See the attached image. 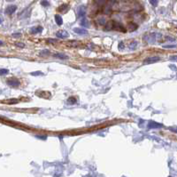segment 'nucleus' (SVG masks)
I'll list each match as a JSON object with an SVG mask.
<instances>
[{"mask_svg": "<svg viewBox=\"0 0 177 177\" xmlns=\"http://www.w3.org/2000/svg\"><path fill=\"white\" fill-rule=\"evenodd\" d=\"M147 127L149 128V129H158V128L164 127V125L160 124V123H158V122H155V121H150L148 123Z\"/></svg>", "mask_w": 177, "mask_h": 177, "instance_id": "obj_1", "label": "nucleus"}, {"mask_svg": "<svg viewBox=\"0 0 177 177\" xmlns=\"http://www.w3.org/2000/svg\"><path fill=\"white\" fill-rule=\"evenodd\" d=\"M160 60L159 57L158 56H154V57H148L144 61V65H148V64H151V63H155L157 61H158Z\"/></svg>", "mask_w": 177, "mask_h": 177, "instance_id": "obj_2", "label": "nucleus"}, {"mask_svg": "<svg viewBox=\"0 0 177 177\" xmlns=\"http://www.w3.org/2000/svg\"><path fill=\"white\" fill-rule=\"evenodd\" d=\"M6 84L8 86H12V87H17L20 86V81L17 78H9L8 80L6 81Z\"/></svg>", "mask_w": 177, "mask_h": 177, "instance_id": "obj_3", "label": "nucleus"}, {"mask_svg": "<svg viewBox=\"0 0 177 177\" xmlns=\"http://www.w3.org/2000/svg\"><path fill=\"white\" fill-rule=\"evenodd\" d=\"M16 10H17V6H14V5H11V6H8L7 7H6L5 13H6V14L11 15V14H13V13H15Z\"/></svg>", "mask_w": 177, "mask_h": 177, "instance_id": "obj_4", "label": "nucleus"}, {"mask_svg": "<svg viewBox=\"0 0 177 177\" xmlns=\"http://www.w3.org/2000/svg\"><path fill=\"white\" fill-rule=\"evenodd\" d=\"M144 40L147 42V43H149V44H152V43H154L156 40V34L151 33V34H150V35H148V36L144 37Z\"/></svg>", "mask_w": 177, "mask_h": 177, "instance_id": "obj_5", "label": "nucleus"}, {"mask_svg": "<svg viewBox=\"0 0 177 177\" xmlns=\"http://www.w3.org/2000/svg\"><path fill=\"white\" fill-rule=\"evenodd\" d=\"M68 36L69 35L66 30H59L56 33V37H59V38H66V37H68Z\"/></svg>", "mask_w": 177, "mask_h": 177, "instance_id": "obj_6", "label": "nucleus"}, {"mask_svg": "<svg viewBox=\"0 0 177 177\" xmlns=\"http://www.w3.org/2000/svg\"><path fill=\"white\" fill-rule=\"evenodd\" d=\"M85 14H86V9H85L84 6H80L78 8V11H77V14H78V17L81 18V17H84Z\"/></svg>", "mask_w": 177, "mask_h": 177, "instance_id": "obj_7", "label": "nucleus"}, {"mask_svg": "<svg viewBox=\"0 0 177 177\" xmlns=\"http://www.w3.org/2000/svg\"><path fill=\"white\" fill-rule=\"evenodd\" d=\"M74 32H75L76 34H79V35H87L88 31L84 29H79V28H74Z\"/></svg>", "mask_w": 177, "mask_h": 177, "instance_id": "obj_8", "label": "nucleus"}, {"mask_svg": "<svg viewBox=\"0 0 177 177\" xmlns=\"http://www.w3.org/2000/svg\"><path fill=\"white\" fill-rule=\"evenodd\" d=\"M42 31H43V27H41V26H37V27H35V28L31 29V33L32 34L41 33Z\"/></svg>", "mask_w": 177, "mask_h": 177, "instance_id": "obj_9", "label": "nucleus"}, {"mask_svg": "<svg viewBox=\"0 0 177 177\" xmlns=\"http://www.w3.org/2000/svg\"><path fill=\"white\" fill-rule=\"evenodd\" d=\"M55 22H56V23H57L59 26H60V25H62L63 23V20H62V17L60 16V15H59V14H56L55 15Z\"/></svg>", "mask_w": 177, "mask_h": 177, "instance_id": "obj_10", "label": "nucleus"}, {"mask_svg": "<svg viewBox=\"0 0 177 177\" xmlns=\"http://www.w3.org/2000/svg\"><path fill=\"white\" fill-rule=\"evenodd\" d=\"M54 57L55 58H59V59H61V60H66V59H68V56L66 55V54H64V53H55L54 54Z\"/></svg>", "mask_w": 177, "mask_h": 177, "instance_id": "obj_11", "label": "nucleus"}, {"mask_svg": "<svg viewBox=\"0 0 177 177\" xmlns=\"http://www.w3.org/2000/svg\"><path fill=\"white\" fill-rule=\"evenodd\" d=\"M81 25H82V27H84V28H88L89 27V23H88V21L86 19H83L81 22Z\"/></svg>", "mask_w": 177, "mask_h": 177, "instance_id": "obj_12", "label": "nucleus"}, {"mask_svg": "<svg viewBox=\"0 0 177 177\" xmlns=\"http://www.w3.org/2000/svg\"><path fill=\"white\" fill-rule=\"evenodd\" d=\"M136 45H137V43H136V41H134V42H132V43H130V44H129V49H135V48H136Z\"/></svg>", "mask_w": 177, "mask_h": 177, "instance_id": "obj_13", "label": "nucleus"}, {"mask_svg": "<svg viewBox=\"0 0 177 177\" xmlns=\"http://www.w3.org/2000/svg\"><path fill=\"white\" fill-rule=\"evenodd\" d=\"M177 47L176 44H164L163 48H175Z\"/></svg>", "mask_w": 177, "mask_h": 177, "instance_id": "obj_14", "label": "nucleus"}, {"mask_svg": "<svg viewBox=\"0 0 177 177\" xmlns=\"http://www.w3.org/2000/svg\"><path fill=\"white\" fill-rule=\"evenodd\" d=\"M150 1V3L151 6H158V0H149Z\"/></svg>", "mask_w": 177, "mask_h": 177, "instance_id": "obj_15", "label": "nucleus"}, {"mask_svg": "<svg viewBox=\"0 0 177 177\" xmlns=\"http://www.w3.org/2000/svg\"><path fill=\"white\" fill-rule=\"evenodd\" d=\"M30 75H32V76H41V75H44V73L41 71H35V72H31Z\"/></svg>", "mask_w": 177, "mask_h": 177, "instance_id": "obj_16", "label": "nucleus"}, {"mask_svg": "<svg viewBox=\"0 0 177 177\" xmlns=\"http://www.w3.org/2000/svg\"><path fill=\"white\" fill-rule=\"evenodd\" d=\"M8 72H9L8 69H1V70H0V74H1V76H3V75L7 74Z\"/></svg>", "mask_w": 177, "mask_h": 177, "instance_id": "obj_17", "label": "nucleus"}, {"mask_svg": "<svg viewBox=\"0 0 177 177\" xmlns=\"http://www.w3.org/2000/svg\"><path fill=\"white\" fill-rule=\"evenodd\" d=\"M41 5L43 6H45V7H46V6H49V2H48V1H46V0H43V1H42L41 2Z\"/></svg>", "mask_w": 177, "mask_h": 177, "instance_id": "obj_18", "label": "nucleus"}, {"mask_svg": "<svg viewBox=\"0 0 177 177\" xmlns=\"http://www.w3.org/2000/svg\"><path fill=\"white\" fill-rule=\"evenodd\" d=\"M76 101H77V100L75 99L74 97H70V98L68 99V102H69L70 103H76Z\"/></svg>", "mask_w": 177, "mask_h": 177, "instance_id": "obj_19", "label": "nucleus"}, {"mask_svg": "<svg viewBox=\"0 0 177 177\" xmlns=\"http://www.w3.org/2000/svg\"><path fill=\"white\" fill-rule=\"evenodd\" d=\"M66 7H67V6H66V5H63V6L59 7V11H63V10H65L66 9Z\"/></svg>", "mask_w": 177, "mask_h": 177, "instance_id": "obj_20", "label": "nucleus"}, {"mask_svg": "<svg viewBox=\"0 0 177 177\" xmlns=\"http://www.w3.org/2000/svg\"><path fill=\"white\" fill-rule=\"evenodd\" d=\"M49 51H47V50H44V52H42L41 53H40V54H41V55H45V54H49Z\"/></svg>", "mask_w": 177, "mask_h": 177, "instance_id": "obj_21", "label": "nucleus"}, {"mask_svg": "<svg viewBox=\"0 0 177 177\" xmlns=\"http://www.w3.org/2000/svg\"><path fill=\"white\" fill-rule=\"evenodd\" d=\"M20 35H21L20 33H14V34H13V37H20Z\"/></svg>", "mask_w": 177, "mask_h": 177, "instance_id": "obj_22", "label": "nucleus"}, {"mask_svg": "<svg viewBox=\"0 0 177 177\" xmlns=\"http://www.w3.org/2000/svg\"><path fill=\"white\" fill-rule=\"evenodd\" d=\"M23 43H17L16 45L17 46H20V47H25V44H22Z\"/></svg>", "mask_w": 177, "mask_h": 177, "instance_id": "obj_23", "label": "nucleus"}, {"mask_svg": "<svg viewBox=\"0 0 177 177\" xmlns=\"http://www.w3.org/2000/svg\"><path fill=\"white\" fill-rule=\"evenodd\" d=\"M119 48H120V49H123V48H124V44H123L122 42L120 43V44H119Z\"/></svg>", "mask_w": 177, "mask_h": 177, "instance_id": "obj_24", "label": "nucleus"}, {"mask_svg": "<svg viewBox=\"0 0 177 177\" xmlns=\"http://www.w3.org/2000/svg\"><path fill=\"white\" fill-rule=\"evenodd\" d=\"M171 61H177V56H172L171 58H170Z\"/></svg>", "mask_w": 177, "mask_h": 177, "instance_id": "obj_25", "label": "nucleus"}, {"mask_svg": "<svg viewBox=\"0 0 177 177\" xmlns=\"http://www.w3.org/2000/svg\"><path fill=\"white\" fill-rule=\"evenodd\" d=\"M6 1H8V2H11V1H13V0H6Z\"/></svg>", "mask_w": 177, "mask_h": 177, "instance_id": "obj_26", "label": "nucleus"}]
</instances>
